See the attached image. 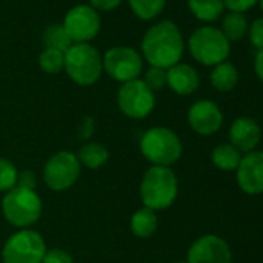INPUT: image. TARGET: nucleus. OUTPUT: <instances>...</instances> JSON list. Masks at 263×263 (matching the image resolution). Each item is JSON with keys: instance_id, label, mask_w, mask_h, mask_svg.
<instances>
[{"instance_id": "obj_31", "label": "nucleus", "mask_w": 263, "mask_h": 263, "mask_svg": "<svg viewBox=\"0 0 263 263\" xmlns=\"http://www.w3.org/2000/svg\"><path fill=\"white\" fill-rule=\"evenodd\" d=\"M36 184H37V178H36V174L33 171H22V172H19L17 184H16L17 187L36 191Z\"/></svg>"}, {"instance_id": "obj_6", "label": "nucleus", "mask_w": 263, "mask_h": 263, "mask_svg": "<svg viewBox=\"0 0 263 263\" xmlns=\"http://www.w3.org/2000/svg\"><path fill=\"white\" fill-rule=\"evenodd\" d=\"M189 51L197 62L208 67H215L228 59L231 45L221 30L214 27H201L191 34Z\"/></svg>"}, {"instance_id": "obj_32", "label": "nucleus", "mask_w": 263, "mask_h": 263, "mask_svg": "<svg viewBox=\"0 0 263 263\" xmlns=\"http://www.w3.org/2000/svg\"><path fill=\"white\" fill-rule=\"evenodd\" d=\"M122 0H90V7L96 11H111L121 5Z\"/></svg>"}, {"instance_id": "obj_5", "label": "nucleus", "mask_w": 263, "mask_h": 263, "mask_svg": "<svg viewBox=\"0 0 263 263\" xmlns=\"http://www.w3.org/2000/svg\"><path fill=\"white\" fill-rule=\"evenodd\" d=\"M2 212L8 223L19 229H28L42 215V200L36 191L14 187L2 200Z\"/></svg>"}, {"instance_id": "obj_10", "label": "nucleus", "mask_w": 263, "mask_h": 263, "mask_svg": "<svg viewBox=\"0 0 263 263\" xmlns=\"http://www.w3.org/2000/svg\"><path fill=\"white\" fill-rule=\"evenodd\" d=\"M102 67L111 79L125 84L140 79L143 58L132 47H113L102 56Z\"/></svg>"}, {"instance_id": "obj_2", "label": "nucleus", "mask_w": 263, "mask_h": 263, "mask_svg": "<svg viewBox=\"0 0 263 263\" xmlns=\"http://www.w3.org/2000/svg\"><path fill=\"white\" fill-rule=\"evenodd\" d=\"M143 204L152 211H163L174 204L178 195V180L171 167L151 166L140 186Z\"/></svg>"}, {"instance_id": "obj_16", "label": "nucleus", "mask_w": 263, "mask_h": 263, "mask_svg": "<svg viewBox=\"0 0 263 263\" xmlns=\"http://www.w3.org/2000/svg\"><path fill=\"white\" fill-rule=\"evenodd\" d=\"M167 85L174 93L187 96L200 87V76L192 65L177 64L167 70Z\"/></svg>"}, {"instance_id": "obj_24", "label": "nucleus", "mask_w": 263, "mask_h": 263, "mask_svg": "<svg viewBox=\"0 0 263 263\" xmlns=\"http://www.w3.org/2000/svg\"><path fill=\"white\" fill-rule=\"evenodd\" d=\"M221 33L229 42H235L243 39V36L248 33V22L246 17L241 13H229L223 19V28Z\"/></svg>"}, {"instance_id": "obj_21", "label": "nucleus", "mask_w": 263, "mask_h": 263, "mask_svg": "<svg viewBox=\"0 0 263 263\" xmlns=\"http://www.w3.org/2000/svg\"><path fill=\"white\" fill-rule=\"evenodd\" d=\"M212 164L220 171H235L240 164L241 154L232 144H220L212 151Z\"/></svg>"}, {"instance_id": "obj_33", "label": "nucleus", "mask_w": 263, "mask_h": 263, "mask_svg": "<svg viewBox=\"0 0 263 263\" xmlns=\"http://www.w3.org/2000/svg\"><path fill=\"white\" fill-rule=\"evenodd\" d=\"M93 130H95V121L93 118H84L81 125L78 127V134L81 140H88L93 135Z\"/></svg>"}, {"instance_id": "obj_20", "label": "nucleus", "mask_w": 263, "mask_h": 263, "mask_svg": "<svg viewBox=\"0 0 263 263\" xmlns=\"http://www.w3.org/2000/svg\"><path fill=\"white\" fill-rule=\"evenodd\" d=\"M191 13L201 22H214L217 21L223 10V0H187Z\"/></svg>"}, {"instance_id": "obj_9", "label": "nucleus", "mask_w": 263, "mask_h": 263, "mask_svg": "<svg viewBox=\"0 0 263 263\" xmlns=\"http://www.w3.org/2000/svg\"><path fill=\"white\" fill-rule=\"evenodd\" d=\"M118 107L127 118L144 119L155 107V93L143 79L125 82L118 90Z\"/></svg>"}, {"instance_id": "obj_1", "label": "nucleus", "mask_w": 263, "mask_h": 263, "mask_svg": "<svg viewBox=\"0 0 263 263\" xmlns=\"http://www.w3.org/2000/svg\"><path fill=\"white\" fill-rule=\"evenodd\" d=\"M141 51L151 67L169 70L180 64L183 58V34L172 21H161L146 31L141 42Z\"/></svg>"}, {"instance_id": "obj_19", "label": "nucleus", "mask_w": 263, "mask_h": 263, "mask_svg": "<svg viewBox=\"0 0 263 263\" xmlns=\"http://www.w3.org/2000/svg\"><path fill=\"white\" fill-rule=\"evenodd\" d=\"M238 81V73L237 68L231 64V62H221L218 65L214 67L212 73H211V84L217 91L226 93L231 91Z\"/></svg>"}, {"instance_id": "obj_22", "label": "nucleus", "mask_w": 263, "mask_h": 263, "mask_svg": "<svg viewBox=\"0 0 263 263\" xmlns=\"http://www.w3.org/2000/svg\"><path fill=\"white\" fill-rule=\"evenodd\" d=\"M128 5L141 21H154L163 13L166 0H128Z\"/></svg>"}, {"instance_id": "obj_28", "label": "nucleus", "mask_w": 263, "mask_h": 263, "mask_svg": "<svg viewBox=\"0 0 263 263\" xmlns=\"http://www.w3.org/2000/svg\"><path fill=\"white\" fill-rule=\"evenodd\" d=\"M42 263H73V257L61 248H53L45 251Z\"/></svg>"}, {"instance_id": "obj_30", "label": "nucleus", "mask_w": 263, "mask_h": 263, "mask_svg": "<svg viewBox=\"0 0 263 263\" xmlns=\"http://www.w3.org/2000/svg\"><path fill=\"white\" fill-rule=\"evenodd\" d=\"M258 0H223L224 8H228L231 13H245L251 10Z\"/></svg>"}, {"instance_id": "obj_34", "label": "nucleus", "mask_w": 263, "mask_h": 263, "mask_svg": "<svg viewBox=\"0 0 263 263\" xmlns=\"http://www.w3.org/2000/svg\"><path fill=\"white\" fill-rule=\"evenodd\" d=\"M254 68L257 76L260 78V81L263 82V50H260L255 56V62H254Z\"/></svg>"}, {"instance_id": "obj_3", "label": "nucleus", "mask_w": 263, "mask_h": 263, "mask_svg": "<svg viewBox=\"0 0 263 263\" xmlns=\"http://www.w3.org/2000/svg\"><path fill=\"white\" fill-rule=\"evenodd\" d=\"M140 149L143 157L152 163V166L171 167L183 155V144L178 135L163 125H157L144 132L140 140Z\"/></svg>"}, {"instance_id": "obj_29", "label": "nucleus", "mask_w": 263, "mask_h": 263, "mask_svg": "<svg viewBox=\"0 0 263 263\" xmlns=\"http://www.w3.org/2000/svg\"><path fill=\"white\" fill-rule=\"evenodd\" d=\"M248 34H249V41L251 44L260 50H263V19H257L251 24V27L248 28Z\"/></svg>"}, {"instance_id": "obj_12", "label": "nucleus", "mask_w": 263, "mask_h": 263, "mask_svg": "<svg viewBox=\"0 0 263 263\" xmlns=\"http://www.w3.org/2000/svg\"><path fill=\"white\" fill-rule=\"evenodd\" d=\"M187 263H232L229 245L215 234L198 237L187 251Z\"/></svg>"}, {"instance_id": "obj_15", "label": "nucleus", "mask_w": 263, "mask_h": 263, "mask_svg": "<svg viewBox=\"0 0 263 263\" xmlns=\"http://www.w3.org/2000/svg\"><path fill=\"white\" fill-rule=\"evenodd\" d=\"M260 127L251 118H238L229 128L231 144L241 154H249L255 149L260 141Z\"/></svg>"}, {"instance_id": "obj_36", "label": "nucleus", "mask_w": 263, "mask_h": 263, "mask_svg": "<svg viewBox=\"0 0 263 263\" xmlns=\"http://www.w3.org/2000/svg\"><path fill=\"white\" fill-rule=\"evenodd\" d=\"M174 263H187V261H181V260H180V261H174Z\"/></svg>"}, {"instance_id": "obj_23", "label": "nucleus", "mask_w": 263, "mask_h": 263, "mask_svg": "<svg viewBox=\"0 0 263 263\" xmlns=\"http://www.w3.org/2000/svg\"><path fill=\"white\" fill-rule=\"evenodd\" d=\"M42 41L45 48H51V50H59L62 53H65L71 45V39L68 37L65 28L62 25H50L45 28L44 34H42Z\"/></svg>"}, {"instance_id": "obj_35", "label": "nucleus", "mask_w": 263, "mask_h": 263, "mask_svg": "<svg viewBox=\"0 0 263 263\" xmlns=\"http://www.w3.org/2000/svg\"><path fill=\"white\" fill-rule=\"evenodd\" d=\"M258 2H260V7H261V11H263V0H258Z\"/></svg>"}, {"instance_id": "obj_8", "label": "nucleus", "mask_w": 263, "mask_h": 263, "mask_svg": "<svg viewBox=\"0 0 263 263\" xmlns=\"http://www.w3.org/2000/svg\"><path fill=\"white\" fill-rule=\"evenodd\" d=\"M81 167L76 154L70 151L56 152L44 166V181L54 192L67 191L76 184L81 175Z\"/></svg>"}, {"instance_id": "obj_13", "label": "nucleus", "mask_w": 263, "mask_h": 263, "mask_svg": "<svg viewBox=\"0 0 263 263\" xmlns=\"http://www.w3.org/2000/svg\"><path fill=\"white\" fill-rule=\"evenodd\" d=\"M187 122L198 135H212L223 124V113L218 105L209 99L194 102L187 111Z\"/></svg>"}, {"instance_id": "obj_4", "label": "nucleus", "mask_w": 263, "mask_h": 263, "mask_svg": "<svg viewBox=\"0 0 263 263\" xmlns=\"http://www.w3.org/2000/svg\"><path fill=\"white\" fill-rule=\"evenodd\" d=\"M64 70L78 85H93L104 71L102 56L90 44H73L65 51Z\"/></svg>"}, {"instance_id": "obj_14", "label": "nucleus", "mask_w": 263, "mask_h": 263, "mask_svg": "<svg viewBox=\"0 0 263 263\" xmlns=\"http://www.w3.org/2000/svg\"><path fill=\"white\" fill-rule=\"evenodd\" d=\"M237 171L238 187L248 195L263 192V152H249L241 157Z\"/></svg>"}, {"instance_id": "obj_26", "label": "nucleus", "mask_w": 263, "mask_h": 263, "mask_svg": "<svg viewBox=\"0 0 263 263\" xmlns=\"http://www.w3.org/2000/svg\"><path fill=\"white\" fill-rule=\"evenodd\" d=\"M19 171L13 161L0 157V192H10L17 184Z\"/></svg>"}, {"instance_id": "obj_11", "label": "nucleus", "mask_w": 263, "mask_h": 263, "mask_svg": "<svg viewBox=\"0 0 263 263\" xmlns=\"http://www.w3.org/2000/svg\"><path fill=\"white\" fill-rule=\"evenodd\" d=\"M62 27L73 44H88L101 30V17L90 5H76L65 14Z\"/></svg>"}, {"instance_id": "obj_17", "label": "nucleus", "mask_w": 263, "mask_h": 263, "mask_svg": "<svg viewBox=\"0 0 263 263\" xmlns=\"http://www.w3.org/2000/svg\"><path fill=\"white\" fill-rule=\"evenodd\" d=\"M158 228V217L155 211L143 206L141 209L135 211L130 218V229L132 234L138 238H149L155 234Z\"/></svg>"}, {"instance_id": "obj_25", "label": "nucleus", "mask_w": 263, "mask_h": 263, "mask_svg": "<svg viewBox=\"0 0 263 263\" xmlns=\"http://www.w3.org/2000/svg\"><path fill=\"white\" fill-rule=\"evenodd\" d=\"M64 64H65V53L59 50L45 48L39 56V67L48 74L61 73L64 70Z\"/></svg>"}, {"instance_id": "obj_7", "label": "nucleus", "mask_w": 263, "mask_h": 263, "mask_svg": "<svg viewBox=\"0 0 263 263\" xmlns=\"http://www.w3.org/2000/svg\"><path fill=\"white\" fill-rule=\"evenodd\" d=\"M47 245L44 237L34 229H19L4 245V263H42Z\"/></svg>"}, {"instance_id": "obj_18", "label": "nucleus", "mask_w": 263, "mask_h": 263, "mask_svg": "<svg viewBox=\"0 0 263 263\" xmlns=\"http://www.w3.org/2000/svg\"><path fill=\"white\" fill-rule=\"evenodd\" d=\"M76 157H78L81 166L95 171V169H99V167L107 164V161L110 158V154H108V151H107V147L104 144L88 141L78 151Z\"/></svg>"}, {"instance_id": "obj_27", "label": "nucleus", "mask_w": 263, "mask_h": 263, "mask_svg": "<svg viewBox=\"0 0 263 263\" xmlns=\"http://www.w3.org/2000/svg\"><path fill=\"white\" fill-rule=\"evenodd\" d=\"M144 84L155 93L161 88H164L167 85V70L164 68H158V67H151L146 71L144 76Z\"/></svg>"}]
</instances>
